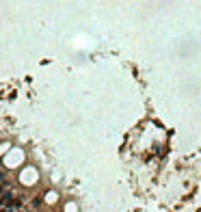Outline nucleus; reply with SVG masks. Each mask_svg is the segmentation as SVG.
<instances>
[{
    "mask_svg": "<svg viewBox=\"0 0 201 212\" xmlns=\"http://www.w3.org/2000/svg\"><path fill=\"white\" fill-rule=\"evenodd\" d=\"M0 212H15L13 208H5V206H0Z\"/></svg>",
    "mask_w": 201,
    "mask_h": 212,
    "instance_id": "obj_1",
    "label": "nucleus"
},
{
    "mask_svg": "<svg viewBox=\"0 0 201 212\" xmlns=\"http://www.w3.org/2000/svg\"><path fill=\"white\" fill-rule=\"evenodd\" d=\"M0 184H2V173H0Z\"/></svg>",
    "mask_w": 201,
    "mask_h": 212,
    "instance_id": "obj_2",
    "label": "nucleus"
}]
</instances>
